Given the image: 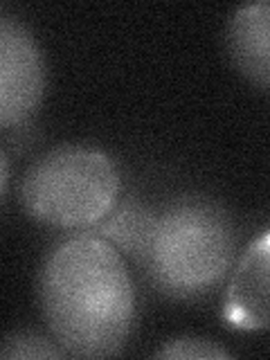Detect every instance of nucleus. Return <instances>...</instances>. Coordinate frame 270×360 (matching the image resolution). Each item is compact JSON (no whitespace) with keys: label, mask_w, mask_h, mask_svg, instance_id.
Masks as SVG:
<instances>
[{"label":"nucleus","mask_w":270,"mask_h":360,"mask_svg":"<svg viewBox=\"0 0 270 360\" xmlns=\"http://www.w3.org/2000/svg\"><path fill=\"white\" fill-rule=\"evenodd\" d=\"M39 295L56 345L72 358H110L135 322V290L115 245L93 234L72 236L48 255Z\"/></svg>","instance_id":"nucleus-1"},{"label":"nucleus","mask_w":270,"mask_h":360,"mask_svg":"<svg viewBox=\"0 0 270 360\" xmlns=\"http://www.w3.org/2000/svg\"><path fill=\"white\" fill-rule=\"evenodd\" d=\"M234 225L207 200H183L153 221L142 259L153 284L174 300L210 292L230 270Z\"/></svg>","instance_id":"nucleus-2"},{"label":"nucleus","mask_w":270,"mask_h":360,"mask_svg":"<svg viewBox=\"0 0 270 360\" xmlns=\"http://www.w3.org/2000/svg\"><path fill=\"white\" fill-rule=\"evenodd\" d=\"M120 189V172L104 151L63 144L27 169L20 198L27 214L39 223L77 230L108 219Z\"/></svg>","instance_id":"nucleus-3"},{"label":"nucleus","mask_w":270,"mask_h":360,"mask_svg":"<svg viewBox=\"0 0 270 360\" xmlns=\"http://www.w3.org/2000/svg\"><path fill=\"white\" fill-rule=\"evenodd\" d=\"M48 70L37 37L11 16H0V129H16L39 110Z\"/></svg>","instance_id":"nucleus-4"},{"label":"nucleus","mask_w":270,"mask_h":360,"mask_svg":"<svg viewBox=\"0 0 270 360\" xmlns=\"http://www.w3.org/2000/svg\"><path fill=\"white\" fill-rule=\"evenodd\" d=\"M268 241L264 232L239 259L223 302V320L239 331H264L268 326Z\"/></svg>","instance_id":"nucleus-5"},{"label":"nucleus","mask_w":270,"mask_h":360,"mask_svg":"<svg viewBox=\"0 0 270 360\" xmlns=\"http://www.w3.org/2000/svg\"><path fill=\"white\" fill-rule=\"evenodd\" d=\"M268 34L270 5L266 0L236 9L228 22V50L232 61L259 90H266L270 84Z\"/></svg>","instance_id":"nucleus-6"},{"label":"nucleus","mask_w":270,"mask_h":360,"mask_svg":"<svg viewBox=\"0 0 270 360\" xmlns=\"http://www.w3.org/2000/svg\"><path fill=\"white\" fill-rule=\"evenodd\" d=\"M153 217H149L146 212L138 210V207H127L122 210L120 214L110 219V223H106L104 234L106 241L110 245H120L131 255L142 257L146 241H149V234L153 228Z\"/></svg>","instance_id":"nucleus-7"},{"label":"nucleus","mask_w":270,"mask_h":360,"mask_svg":"<svg viewBox=\"0 0 270 360\" xmlns=\"http://www.w3.org/2000/svg\"><path fill=\"white\" fill-rule=\"evenodd\" d=\"M0 358L22 360V358H65L59 345L32 331H16L0 340Z\"/></svg>","instance_id":"nucleus-8"},{"label":"nucleus","mask_w":270,"mask_h":360,"mask_svg":"<svg viewBox=\"0 0 270 360\" xmlns=\"http://www.w3.org/2000/svg\"><path fill=\"white\" fill-rule=\"evenodd\" d=\"M155 358H172V360H228L230 354L217 342L207 338H176L155 352Z\"/></svg>","instance_id":"nucleus-9"},{"label":"nucleus","mask_w":270,"mask_h":360,"mask_svg":"<svg viewBox=\"0 0 270 360\" xmlns=\"http://www.w3.org/2000/svg\"><path fill=\"white\" fill-rule=\"evenodd\" d=\"M7 185H9V160H7L5 151L0 149V198L5 196Z\"/></svg>","instance_id":"nucleus-10"}]
</instances>
